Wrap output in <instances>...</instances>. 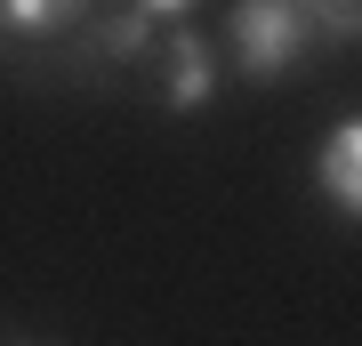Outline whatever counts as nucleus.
Segmentation results:
<instances>
[{
	"label": "nucleus",
	"mask_w": 362,
	"mask_h": 346,
	"mask_svg": "<svg viewBox=\"0 0 362 346\" xmlns=\"http://www.w3.org/2000/svg\"><path fill=\"white\" fill-rule=\"evenodd\" d=\"M0 25L16 40H40V33H65V16H57V0H0Z\"/></svg>",
	"instance_id": "nucleus-6"
},
{
	"label": "nucleus",
	"mask_w": 362,
	"mask_h": 346,
	"mask_svg": "<svg viewBox=\"0 0 362 346\" xmlns=\"http://www.w3.org/2000/svg\"><path fill=\"white\" fill-rule=\"evenodd\" d=\"M314 40H362V0H298Z\"/></svg>",
	"instance_id": "nucleus-5"
},
{
	"label": "nucleus",
	"mask_w": 362,
	"mask_h": 346,
	"mask_svg": "<svg viewBox=\"0 0 362 346\" xmlns=\"http://www.w3.org/2000/svg\"><path fill=\"white\" fill-rule=\"evenodd\" d=\"M314 193L362 226V113L338 121L330 137H322V154H314Z\"/></svg>",
	"instance_id": "nucleus-3"
},
{
	"label": "nucleus",
	"mask_w": 362,
	"mask_h": 346,
	"mask_svg": "<svg viewBox=\"0 0 362 346\" xmlns=\"http://www.w3.org/2000/svg\"><path fill=\"white\" fill-rule=\"evenodd\" d=\"M89 8H97V0H57V16H65V25H81Z\"/></svg>",
	"instance_id": "nucleus-8"
},
{
	"label": "nucleus",
	"mask_w": 362,
	"mask_h": 346,
	"mask_svg": "<svg viewBox=\"0 0 362 346\" xmlns=\"http://www.w3.org/2000/svg\"><path fill=\"white\" fill-rule=\"evenodd\" d=\"M153 25H161V16H145L137 0H129L121 16H105V25L89 33V49H97L105 64H137V57H153V49H161V40H153Z\"/></svg>",
	"instance_id": "nucleus-4"
},
{
	"label": "nucleus",
	"mask_w": 362,
	"mask_h": 346,
	"mask_svg": "<svg viewBox=\"0 0 362 346\" xmlns=\"http://www.w3.org/2000/svg\"><path fill=\"white\" fill-rule=\"evenodd\" d=\"M137 8H145V16H185L194 0H137Z\"/></svg>",
	"instance_id": "nucleus-7"
},
{
	"label": "nucleus",
	"mask_w": 362,
	"mask_h": 346,
	"mask_svg": "<svg viewBox=\"0 0 362 346\" xmlns=\"http://www.w3.org/2000/svg\"><path fill=\"white\" fill-rule=\"evenodd\" d=\"M153 97L169 113H209V97H218V49L202 33H169L153 49Z\"/></svg>",
	"instance_id": "nucleus-2"
},
{
	"label": "nucleus",
	"mask_w": 362,
	"mask_h": 346,
	"mask_svg": "<svg viewBox=\"0 0 362 346\" xmlns=\"http://www.w3.org/2000/svg\"><path fill=\"white\" fill-rule=\"evenodd\" d=\"M314 49V25L298 0H233V64L250 81H282Z\"/></svg>",
	"instance_id": "nucleus-1"
}]
</instances>
